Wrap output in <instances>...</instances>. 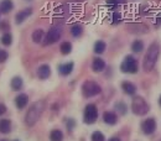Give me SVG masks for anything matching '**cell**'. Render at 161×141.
<instances>
[{
	"instance_id": "1",
	"label": "cell",
	"mask_w": 161,
	"mask_h": 141,
	"mask_svg": "<svg viewBox=\"0 0 161 141\" xmlns=\"http://www.w3.org/2000/svg\"><path fill=\"white\" fill-rule=\"evenodd\" d=\"M159 56H160V46L158 42H153L149 48H147V52L145 53L144 56V62H142V68L145 72H150L154 69L156 62L159 60Z\"/></svg>"
},
{
	"instance_id": "2",
	"label": "cell",
	"mask_w": 161,
	"mask_h": 141,
	"mask_svg": "<svg viewBox=\"0 0 161 141\" xmlns=\"http://www.w3.org/2000/svg\"><path fill=\"white\" fill-rule=\"evenodd\" d=\"M43 108H45V103L43 101L40 100L34 103L29 108V110H27V113L25 115V124L27 126H34L37 122V120L40 119L41 114L43 111Z\"/></svg>"
},
{
	"instance_id": "3",
	"label": "cell",
	"mask_w": 161,
	"mask_h": 141,
	"mask_svg": "<svg viewBox=\"0 0 161 141\" xmlns=\"http://www.w3.org/2000/svg\"><path fill=\"white\" fill-rule=\"evenodd\" d=\"M102 93L101 85L94 81H86L82 84V94L86 98H92Z\"/></svg>"
},
{
	"instance_id": "4",
	"label": "cell",
	"mask_w": 161,
	"mask_h": 141,
	"mask_svg": "<svg viewBox=\"0 0 161 141\" xmlns=\"http://www.w3.org/2000/svg\"><path fill=\"white\" fill-rule=\"evenodd\" d=\"M131 110L135 115L138 117H144L147 114L149 111V104L142 97H134V99L131 101Z\"/></svg>"
},
{
	"instance_id": "5",
	"label": "cell",
	"mask_w": 161,
	"mask_h": 141,
	"mask_svg": "<svg viewBox=\"0 0 161 141\" xmlns=\"http://www.w3.org/2000/svg\"><path fill=\"white\" fill-rule=\"evenodd\" d=\"M139 69V66H138V61L135 60L133 56H126L124 61L121 62L120 66V71L123 73H129V74H134L136 73Z\"/></svg>"
},
{
	"instance_id": "6",
	"label": "cell",
	"mask_w": 161,
	"mask_h": 141,
	"mask_svg": "<svg viewBox=\"0 0 161 141\" xmlns=\"http://www.w3.org/2000/svg\"><path fill=\"white\" fill-rule=\"evenodd\" d=\"M98 119V109L94 104H87L84 108V113H83V120L86 124L92 125L94 124Z\"/></svg>"
},
{
	"instance_id": "7",
	"label": "cell",
	"mask_w": 161,
	"mask_h": 141,
	"mask_svg": "<svg viewBox=\"0 0 161 141\" xmlns=\"http://www.w3.org/2000/svg\"><path fill=\"white\" fill-rule=\"evenodd\" d=\"M61 36H62V30L60 27H57V26L51 27L43 37V46H50V45L56 43L61 39Z\"/></svg>"
},
{
	"instance_id": "8",
	"label": "cell",
	"mask_w": 161,
	"mask_h": 141,
	"mask_svg": "<svg viewBox=\"0 0 161 141\" xmlns=\"http://www.w3.org/2000/svg\"><path fill=\"white\" fill-rule=\"evenodd\" d=\"M156 129V121L154 118H147L144 119L141 122V130L145 135H151Z\"/></svg>"
},
{
	"instance_id": "9",
	"label": "cell",
	"mask_w": 161,
	"mask_h": 141,
	"mask_svg": "<svg viewBox=\"0 0 161 141\" xmlns=\"http://www.w3.org/2000/svg\"><path fill=\"white\" fill-rule=\"evenodd\" d=\"M31 15H32V8H26V9L19 11V13L15 15V22H16L18 25H20V24H22L24 21L26 20L29 16H31Z\"/></svg>"
},
{
	"instance_id": "10",
	"label": "cell",
	"mask_w": 161,
	"mask_h": 141,
	"mask_svg": "<svg viewBox=\"0 0 161 141\" xmlns=\"http://www.w3.org/2000/svg\"><path fill=\"white\" fill-rule=\"evenodd\" d=\"M50 76H51V67L48 64H42L37 68V77L40 79L45 81V79L50 78Z\"/></svg>"
},
{
	"instance_id": "11",
	"label": "cell",
	"mask_w": 161,
	"mask_h": 141,
	"mask_svg": "<svg viewBox=\"0 0 161 141\" xmlns=\"http://www.w3.org/2000/svg\"><path fill=\"white\" fill-rule=\"evenodd\" d=\"M121 89H123V92H124L125 94H128V95H134V94L136 93V87H135V84L129 81H123V83H121Z\"/></svg>"
},
{
	"instance_id": "12",
	"label": "cell",
	"mask_w": 161,
	"mask_h": 141,
	"mask_svg": "<svg viewBox=\"0 0 161 141\" xmlns=\"http://www.w3.org/2000/svg\"><path fill=\"white\" fill-rule=\"evenodd\" d=\"M73 68H75L73 62H67V63H63V64L58 66V71L62 76H69L73 72Z\"/></svg>"
},
{
	"instance_id": "13",
	"label": "cell",
	"mask_w": 161,
	"mask_h": 141,
	"mask_svg": "<svg viewBox=\"0 0 161 141\" xmlns=\"http://www.w3.org/2000/svg\"><path fill=\"white\" fill-rule=\"evenodd\" d=\"M103 120L108 125H115L117 121H118V117L114 111H105L103 114Z\"/></svg>"
},
{
	"instance_id": "14",
	"label": "cell",
	"mask_w": 161,
	"mask_h": 141,
	"mask_svg": "<svg viewBox=\"0 0 161 141\" xmlns=\"http://www.w3.org/2000/svg\"><path fill=\"white\" fill-rule=\"evenodd\" d=\"M27 103H29V97L26 94H24V93L19 94L15 98V105H16L18 109H24L27 105Z\"/></svg>"
},
{
	"instance_id": "15",
	"label": "cell",
	"mask_w": 161,
	"mask_h": 141,
	"mask_svg": "<svg viewBox=\"0 0 161 141\" xmlns=\"http://www.w3.org/2000/svg\"><path fill=\"white\" fill-rule=\"evenodd\" d=\"M14 9V3L13 0H3L0 3V13L1 14H8Z\"/></svg>"
},
{
	"instance_id": "16",
	"label": "cell",
	"mask_w": 161,
	"mask_h": 141,
	"mask_svg": "<svg viewBox=\"0 0 161 141\" xmlns=\"http://www.w3.org/2000/svg\"><path fill=\"white\" fill-rule=\"evenodd\" d=\"M105 68V62L104 60H102L99 57H97V58H94L93 62H92V69L94 71V72H102L103 69Z\"/></svg>"
},
{
	"instance_id": "17",
	"label": "cell",
	"mask_w": 161,
	"mask_h": 141,
	"mask_svg": "<svg viewBox=\"0 0 161 141\" xmlns=\"http://www.w3.org/2000/svg\"><path fill=\"white\" fill-rule=\"evenodd\" d=\"M10 131H11V121L9 119H1L0 120V133L9 134Z\"/></svg>"
},
{
	"instance_id": "18",
	"label": "cell",
	"mask_w": 161,
	"mask_h": 141,
	"mask_svg": "<svg viewBox=\"0 0 161 141\" xmlns=\"http://www.w3.org/2000/svg\"><path fill=\"white\" fill-rule=\"evenodd\" d=\"M60 51L63 56H67L72 52V43L68 41H63L60 46Z\"/></svg>"
},
{
	"instance_id": "19",
	"label": "cell",
	"mask_w": 161,
	"mask_h": 141,
	"mask_svg": "<svg viewBox=\"0 0 161 141\" xmlns=\"http://www.w3.org/2000/svg\"><path fill=\"white\" fill-rule=\"evenodd\" d=\"M105 48H107V43L102 40L97 41V42L94 43V47H93L94 53H97V55H102V53H104Z\"/></svg>"
},
{
	"instance_id": "20",
	"label": "cell",
	"mask_w": 161,
	"mask_h": 141,
	"mask_svg": "<svg viewBox=\"0 0 161 141\" xmlns=\"http://www.w3.org/2000/svg\"><path fill=\"white\" fill-rule=\"evenodd\" d=\"M43 37H45V32H43L42 29H37V30H35V31L32 32V41H34L35 43L42 42Z\"/></svg>"
},
{
	"instance_id": "21",
	"label": "cell",
	"mask_w": 161,
	"mask_h": 141,
	"mask_svg": "<svg viewBox=\"0 0 161 141\" xmlns=\"http://www.w3.org/2000/svg\"><path fill=\"white\" fill-rule=\"evenodd\" d=\"M50 140L51 141H62L63 140V133L58 129H53L50 133Z\"/></svg>"
},
{
	"instance_id": "22",
	"label": "cell",
	"mask_w": 161,
	"mask_h": 141,
	"mask_svg": "<svg viewBox=\"0 0 161 141\" xmlns=\"http://www.w3.org/2000/svg\"><path fill=\"white\" fill-rule=\"evenodd\" d=\"M22 78L19 77V76H16V77H14L11 82H10V85H11V88L14 89V90H20L21 88H22Z\"/></svg>"
},
{
	"instance_id": "23",
	"label": "cell",
	"mask_w": 161,
	"mask_h": 141,
	"mask_svg": "<svg viewBox=\"0 0 161 141\" xmlns=\"http://www.w3.org/2000/svg\"><path fill=\"white\" fill-rule=\"evenodd\" d=\"M144 50V42L141 40H135L131 43V51L134 53H140Z\"/></svg>"
},
{
	"instance_id": "24",
	"label": "cell",
	"mask_w": 161,
	"mask_h": 141,
	"mask_svg": "<svg viewBox=\"0 0 161 141\" xmlns=\"http://www.w3.org/2000/svg\"><path fill=\"white\" fill-rule=\"evenodd\" d=\"M71 34L73 37H80L82 34H83V27L80 24H75L72 27H71Z\"/></svg>"
},
{
	"instance_id": "25",
	"label": "cell",
	"mask_w": 161,
	"mask_h": 141,
	"mask_svg": "<svg viewBox=\"0 0 161 141\" xmlns=\"http://www.w3.org/2000/svg\"><path fill=\"white\" fill-rule=\"evenodd\" d=\"M1 43L4 45V46H10L11 43H13V36H11V34H9V32H5L3 36H1Z\"/></svg>"
},
{
	"instance_id": "26",
	"label": "cell",
	"mask_w": 161,
	"mask_h": 141,
	"mask_svg": "<svg viewBox=\"0 0 161 141\" xmlns=\"http://www.w3.org/2000/svg\"><path fill=\"white\" fill-rule=\"evenodd\" d=\"M91 140L92 141H105V138H104L103 133H101V131H94V133L92 134Z\"/></svg>"
},
{
	"instance_id": "27",
	"label": "cell",
	"mask_w": 161,
	"mask_h": 141,
	"mask_svg": "<svg viewBox=\"0 0 161 141\" xmlns=\"http://www.w3.org/2000/svg\"><path fill=\"white\" fill-rule=\"evenodd\" d=\"M8 57H9L8 52L5 50H0V63H4L5 61L8 60Z\"/></svg>"
},
{
	"instance_id": "28",
	"label": "cell",
	"mask_w": 161,
	"mask_h": 141,
	"mask_svg": "<svg viewBox=\"0 0 161 141\" xmlns=\"http://www.w3.org/2000/svg\"><path fill=\"white\" fill-rule=\"evenodd\" d=\"M121 21V14L120 13H114L113 14V24H119Z\"/></svg>"
},
{
	"instance_id": "29",
	"label": "cell",
	"mask_w": 161,
	"mask_h": 141,
	"mask_svg": "<svg viewBox=\"0 0 161 141\" xmlns=\"http://www.w3.org/2000/svg\"><path fill=\"white\" fill-rule=\"evenodd\" d=\"M115 106H117V109H118V111H119L120 114H125V111H126V108H125V105H124L123 103H118Z\"/></svg>"
},
{
	"instance_id": "30",
	"label": "cell",
	"mask_w": 161,
	"mask_h": 141,
	"mask_svg": "<svg viewBox=\"0 0 161 141\" xmlns=\"http://www.w3.org/2000/svg\"><path fill=\"white\" fill-rule=\"evenodd\" d=\"M105 3H107V5H108L109 8H112V9L118 6V0H107Z\"/></svg>"
},
{
	"instance_id": "31",
	"label": "cell",
	"mask_w": 161,
	"mask_h": 141,
	"mask_svg": "<svg viewBox=\"0 0 161 141\" xmlns=\"http://www.w3.org/2000/svg\"><path fill=\"white\" fill-rule=\"evenodd\" d=\"M9 29H10V26H9V24L6 21L0 22V30H9Z\"/></svg>"
},
{
	"instance_id": "32",
	"label": "cell",
	"mask_w": 161,
	"mask_h": 141,
	"mask_svg": "<svg viewBox=\"0 0 161 141\" xmlns=\"http://www.w3.org/2000/svg\"><path fill=\"white\" fill-rule=\"evenodd\" d=\"M5 113H6V106H5L4 104H1V103H0V117H1V115H4Z\"/></svg>"
},
{
	"instance_id": "33",
	"label": "cell",
	"mask_w": 161,
	"mask_h": 141,
	"mask_svg": "<svg viewBox=\"0 0 161 141\" xmlns=\"http://www.w3.org/2000/svg\"><path fill=\"white\" fill-rule=\"evenodd\" d=\"M73 126H75V120L69 119V120H68V122H67V127H68V130H71Z\"/></svg>"
},
{
	"instance_id": "34",
	"label": "cell",
	"mask_w": 161,
	"mask_h": 141,
	"mask_svg": "<svg viewBox=\"0 0 161 141\" xmlns=\"http://www.w3.org/2000/svg\"><path fill=\"white\" fill-rule=\"evenodd\" d=\"M161 24V14L158 15V19H156V25H160Z\"/></svg>"
},
{
	"instance_id": "35",
	"label": "cell",
	"mask_w": 161,
	"mask_h": 141,
	"mask_svg": "<svg viewBox=\"0 0 161 141\" xmlns=\"http://www.w3.org/2000/svg\"><path fill=\"white\" fill-rule=\"evenodd\" d=\"M109 141H121V140L118 139V138H112V139H109Z\"/></svg>"
},
{
	"instance_id": "36",
	"label": "cell",
	"mask_w": 161,
	"mask_h": 141,
	"mask_svg": "<svg viewBox=\"0 0 161 141\" xmlns=\"http://www.w3.org/2000/svg\"><path fill=\"white\" fill-rule=\"evenodd\" d=\"M76 1H77V3H83L84 0H76Z\"/></svg>"
},
{
	"instance_id": "37",
	"label": "cell",
	"mask_w": 161,
	"mask_h": 141,
	"mask_svg": "<svg viewBox=\"0 0 161 141\" xmlns=\"http://www.w3.org/2000/svg\"><path fill=\"white\" fill-rule=\"evenodd\" d=\"M159 104L161 105V95H160V98H159Z\"/></svg>"
},
{
	"instance_id": "38",
	"label": "cell",
	"mask_w": 161,
	"mask_h": 141,
	"mask_svg": "<svg viewBox=\"0 0 161 141\" xmlns=\"http://www.w3.org/2000/svg\"><path fill=\"white\" fill-rule=\"evenodd\" d=\"M1 141H8V140H1Z\"/></svg>"
},
{
	"instance_id": "39",
	"label": "cell",
	"mask_w": 161,
	"mask_h": 141,
	"mask_svg": "<svg viewBox=\"0 0 161 141\" xmlns=\"http://www.w3.org/2000/svg\"><path fill=\"white\" fill-rule=\"evenodd\" d=\"M15 141H19V140H15Z\"/></svg>"
}]
</instances>
